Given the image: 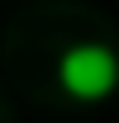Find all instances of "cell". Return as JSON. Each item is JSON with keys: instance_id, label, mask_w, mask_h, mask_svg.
Returning a JSON list of instances; mask_svg holds the SVG:
<instances>
[{"instance_id": "cell-1", "label": "cell", "mask_w": 119, "mask_h": 123, "mask_svg": "<svg viewBox=\"0 0 119 123\" xmlns=\"http://www.w3.org/2000/svg\"><path fill=\"white\" fill-rule=\"evenodd\" d=\"M57 85L72 95V99H81V104L110 99V95L119 90V52L110 43H95V38L72 43L57 57Z\"/></svg>"}]
</instances>
